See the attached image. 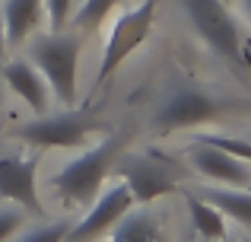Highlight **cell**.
Listing matches in <instances>:
<instances>
[{"instance_id": "obj_1", "label": "cell", "mask_w": 251, "mask_h": 242, "mask_svg": "<svg viewBox=\"0 0 251 242\" xmlns=\"http://www.w3.org/2000/svg\"><path fill=\"white\" fill-rule=\"evenodd\" d=\"M178 6L184 10L194 35L239 77L251 80V48L239 19L226 10V3L223 0H178Z\"/></svg>"}, {"instance_id": "obj_2", "label": "cell", "mask_w": 251, "mask_h": 242, "mask_svg": "<svg viewBox=\"0 0 251 242\" xmlns=\"http://www.w3.org/2000/svg\"><path fill=\"white\" fill-rule=\"evenodd\" d=\"M86 32L61 29V32H35L29 38V61L48 80L51 96L64 106L76 102V70L83 57Z\"/></svg>"}, {"instance_id": "obj_3", "label": "cell", "mask_w": 251, "mask_h": 242, "mask_svg": "<svg viewBox=\"0 0 251 242\" xmlns=\"http://www.w3.org/2000/svg\"><path fill=\"white\" fill-rule=\"evenodd\" d=\"M118 160H121V137H105L96 147L64 162L61 172L51 179V188L57 191L64 207H89V201L102 191Z\"/></svg>"}, {"instance_id": "obj_4", "label": "cell", "mask_w": 251, "mask_h": 242, "mask_svg": "<svg viewBox=\"0 0 251 242\" xmlns=\"http://www.w3.org/2000/svg\"><path fill=\"white\" fill-rule=\"evenodd\" d=\"M156 3H159V0H140L137 6L124 10L121 16L111 23V32H108L105 48H102V61H99L96 86L108 83L111 77L118 74V67L150 38L153 23H156Z\"/></svg>"}, {"instance_id": "obj_5", "label": "cell", "mask_w": 251, "mask_h": 242, "mask_svg": "<svg viewBox=\"0 0 251 242\" xmlns=\"http://www.w3.org/2000/svg\"><path fill=\"white\" fill-rule=\"evenodd\" d=\"M229 108V102H223L220 96L207 93L201 86H172L162 99L159 112H156V131L172 134V131H188V128H201L207 121H216L223 112Z\"/></svg>"}, {"instance_id": "obj_6", "label": "cell", "mask_w": 251, "mask_h": 242, "mask_svg": "<svg viewBox=\"0 0 251 242\" xmlns=\"http://www.w3.org/2000/svg\"><path fill=\"white\" fill-rule=\"evenodd\" d=\"M102 128L92 115L86 112H45V115H35L32 121L19 124L16 137L29 147H38V150H51V147H83L96 131Z\"/></svg>"}, {"instance_id": "obj_7", "label": "cell", "mask_w": 251, "mask_h": 242, "mask_svg": "<svg viewBox=\"0 0 251 242\" xmlns=\"http://www.w3.org/2000/svg\"><path fill=\"white\" fill-rule=\"evenodd\" d=\"M134 204H137V201H134V194H130L127 182L118 175L115 182L102 185V191L89 201V207H86V214L80 217V223H70L67 242H96V239L108 236V230Z\"/></svg>"}, {"instance_id": "obj_8", "label": "cell", "mask_w": 251, "mask_h": 242, "mask_svg": "<svg viewBox=\"0 0 251 242\" xmlns=\"http://www.w3.org/2000/svg\"><path fill=\"white\" fill-rule=\"evenodd\" d=\"M38 160L35 156H0V198L23 207L32 217H42L45 204L38 198Z\"/></svg>"}, {"instance_id": "obj_9", "label": "cell", "mask_w": 251, "mask_h": 242, "mask_svg": "<svg viewBox=\"0 0 251 242\" xmlns=\"http://www.w3.org/2000/svg\"><path fill=\"white\" fill-rule=\"evenodd\" d=\"M118 175L127 182L134 201L143 207L153 204L156 198H166V194H172L178 188L172 169L162 160H153V156H124Z\"/></svg>"}, {"instance_id": "obj_10", "label": "cell", "mask_w": 251, "mask_h": 242, "mask_svg": "<svg viewBox=\"0 0 251 242\" xmlns=\"http://www.w3.org/2000/svg\"><path fill=\"white\" fill-rule=\"evenodd\" d=\"M191 166L201 179L213 182V185L226 188H251V166L242 162L239 156H232L229 150L213 147V143L197 140L191 147Z\"/></svg>"}, {"instance_id": "obj_11", "label": "cell", "mask_w": 251, "mask_h": 242, "mask_svg": "<svg viewBox=\"0 0 251 242\" xmlns=\"http://www.w3.org/2000/svg\"><path fill=\"white\" fill-rule=\"evenodd\" d=\"M0 74H3L6 86L13 89V96H19L35 115H45L51 108V99H54V96H51V86L42 77V70H38L29 57H13V61H6L3 67H0Z\"/></svg>"}, {"instance_id": "obj_12", "label": "cell", "mask_w": 251, "mask_h": 242, "mask_svg": "<svg viewBox=\"0 0 251 242\" xmlns=\"http://www.w3.org/2000/svg\"><path fill=\"white\" fill-rule=\"evenodd\" d=\"M3 29H6V45H23L38 32L45 19V0H3Z\"/></svg>"}, {"instance_id": "obj_13", "label": "cell", "mask_w": 251, "mask_h": 242, "mask_svg": "<svg viewBox=\"0 0 251 242\" xmlns=\"http://www.w3.org/2000/svg\"><path fill=\"white\" fill-rule=\"evenodd\" d=\"M108 242H166V233H162L159 217H153L147 207H140V211L130 207L108 230Z\"/></svg>"}, {"instance_id": "obj_14", "label": "cell", "mask_w": 251, "mask_h": 242, "mask_svg": "<svg viewBox=\"0 0 251 242\" xmlns=\"http://www.w3.org/2000/svg\"><path fill=\"white\" fill-rule=\"evenodd\" d=\"M188 214H191L194 230L207 242L226 239V214H223L213 201H207L203 194H188Z\"/></svg>"}, {"instance_id": "obj_15", "label": "cell", "mask_w": 251, "mask_h": 242, "mask_svg": "<svg viewBox=\"0 0 251 242\" xmlns=\"http://www.w3.org/2000/svg\"><path fill=\"white\" fill-rule=\"evenodd\" d=\"M203 198L213 201L226 217H232L235 223L242 226H251V191L248 188H226V185H216V188H207Z\"/></svg>"}, {"instance_id": "obj_16", "label": "cell", "mask_w": 251, "mask_h": 242, "mask_svg": "<svg viewBox=\"0 0 251 242\" xmlns=\"http://www.w3.org/2000/svg\"><path fill=\"white\" fill-rule=\"evenodd\" d=\"M118 3H121V0H83L70 23H74V29H80V32H92L115 13Z\"/></svg>"}, {"instance_id": "obj_17", "label": "cell", "mask_w": 251, "mask_h": 242, "mask_svg": "<svg viewBox=\"0 0 251 242\" xmlns=\"http://www.w3.org/2000/svg\"><path fill=\"white\" fill-rule=\"evenodd\" d=\"M70 223L67 220H51V223L32 226V230H19L10 242H67Z\"/></svg>"}, {"instance_id": "obj_18", "label": "cell", "mask_w": 251, "mask_h": 242, "mask_svg": "<svg viewBox=\"0 0 251 242\" xmlns=\"http://www.w3.org/2000/svg\"><path fill=\"white\" fill-rule=\"evenodd\" d=\"M25 217H29V214H25L23 207L3 201V204H0V242H10L13 236H16V233L23 230Z\"/></svg>"}, {"instance_id": "obj_19", "label": "cell", "mask_w": 251, "mask_h": 242, "mask_svg": "<svg viewBox=\"0 0 251 242\" xmlns=\"http://www.w3.org/2000/svg\"><path fill=\"white\" fill-rule=\"evenodd\" d=\"M203 143H213V147H223V150H229L232 156H239L242 162H248L251 166V140L248 137H229V134H207V137H201Z\"/></svg>"}, {"instance_id": "obj_20", "label": "cell", "mask_w": 251, "mask_h": 242, "mask_svg": "<svg viewBox=\"0 0 251 242\" xmlns=\"http://www.w3.org/2000/svg\"><path fill=\"white\" fill-rule=\"evenodd\" d=\"M74 3L76 0H45V19H48L51 32H61L74 19Z\"/></svg>"}, {"instance_id": "obj_21", "label": "cell", "mask_w": 251, "mask_h": 242, "mask_svg": "<svg viewBox=\"0 0 251 242\" xmlns=\"http://www.w3.org/2000/svg\"><path fill=\"white\" fill-rule=\"evenodd\" d=\"M10 48L6 45V29H3V13H0V61H3V51Z\"/></svg>"}, {"instance_id": "obj_22", "label": "cell", "mask_w": 251, "mask_h": 242, "mask_svg": "<svg viewBox=\"0 0 251 242\" xmlns=\"http://www.w3.org/2000/svg\"><path fill=\"white\" fill-rule=\"evenodd\" d=\"M245 3V13H248V19H251V0H242Z\"/></svg>"}, {"instance_id": "obj_23", "label": "cell", "mask_w": 251, "mask_h": 242, "mask_svg": "<svg viewBox=\"0 0 251 242\" xmlns=\"http://www.w3.org/2000/svg\"><path fill=\"white\" fill-rule=\"evenodd\" d=\"M220 242H229V239H220Z\"/></svg>"}, {"instance_id": "obj_24", "label": "cell", "mask_w": 251, "mask_h": 242, "mask_svg": "<svg viewBox=\"0 0 251 242\" xmlns=\"http://www.w3.org/2000/svg\"><path fill=\"white\" fill-rule=\"evenodd\" d=\"M245 242H251V239H245Z\"/></svg>"}]
</instances>
